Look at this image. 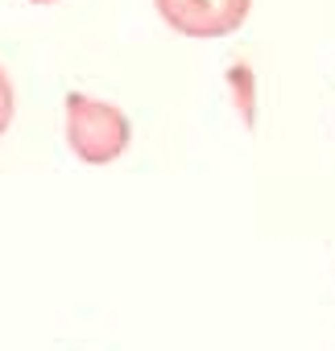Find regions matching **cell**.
Listing matches in <instances>:
<instances>
[{"mask_svg": "<svg viewBox=\"0 0 335 351\" xmlns=\"http://www.w3.org/2000/svg\"><path fill=\"white\" fill-rule=\"evenodd\" d=\"M67 145L87 165H108L128 149V116L91 95H67Z\"/></svg>", "mask_w": 335, "mask_h": 351, "instance_id": "1", "label": "cell"}, {"mask_svg": "<svg viewBox=\"0 0 335 351\" xmlns=\"http://www.w3.org/2000/svg\"><path fill=\"white\" fill-rule=\"evenodd\" d=\"M161 21L183 38H224L236 34L253 0H153Z\"/></svg>", "mask_w": 335, "mask_h": 351, "instance_id": "2", "label": "cell"}, {"mask_svg": "<svg viewBox=\"0 0 335 351\" xmlns=\"http://www.w3.org/2000/svg\"><path fill=\"white\" fill-rule=\"evenodd\" d=\"M9 120H13V83H9L5 66H0V136L9 132Z\"/></svg>", "mask_w": 335, "mask_h": 351, "instance_id": "3", "label": "cell"}, {"mask_svg": "<svg viewBox=\"0 0 335 351\" xmlns=\"http://www.w3.org/2000/svg\"><path fill=\"white\" fill-rule=\"evenodd\" d=\"M34 5H54V0H34Z\"/></svg>", "mask_w": 335, "mask_h": 351, "instance_id": "4", "label": "cell"}]
</instances>
